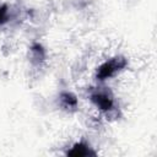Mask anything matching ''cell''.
<instances>
[{"label":"cell","mask_w":157,"mask_h":157,"mask_svg":"<svg viewBox=\"0 0 157 157\" xmlns=\"http://www.w3.org/2000/svg\"><path fill=\"white\" fill-rule=\"evenodd\" d=\"M124 65H125V60H123V59H114V60H110V61L105 63L104 65H102L99 67V71H98L99 80H104L107 77L113 76Z\"/></svg>","instance_id":"6da1fadb"},{"label":"cell","mask_w":157,"mask_h":157,"mask_svg":"<svg viewBox=\"0 0 157 157\" xmlns=\"http://www.w3.org/2000/svg\"><path fill=\"white\" fill-rule=\"evenodd\" d=\"M6 15H7V10L6 6H1L0 7V23L6 21Z\"/></svg>","instance_id":"277c9868"},{"label":"cell","mask_w":157,"mask_h":157,"mask_svg":"<svg viewBox=\"0 0 157 157\" xmlns=\"http://www.w3.org/2000/svg\"><path fill=\"white\" fill-rule=\"evenodd\" d=\"M92 99L103 110H108V109H110L113 107V101H112V98L107 93H96V94H92Z\"/></svg>","instance_id":"7a4b0ae2"},{"label":"cell","mask_w":157,"mask_h":157,"mask_svg":"<svg viewBox=\"0 0 157 157\" xmlns=\"http://www.w3.org/2000/svg\"><path fill=\"white\" fill-rule=\"evenodd\" d=\"M70 155H78V156H85V155H90V153H93V152H90V150H88V147L87 146H83V145H76L75 147H74V150L71 151V152H69Z\"/></svg>","instance_id":"3957f363"}]
</instances>
